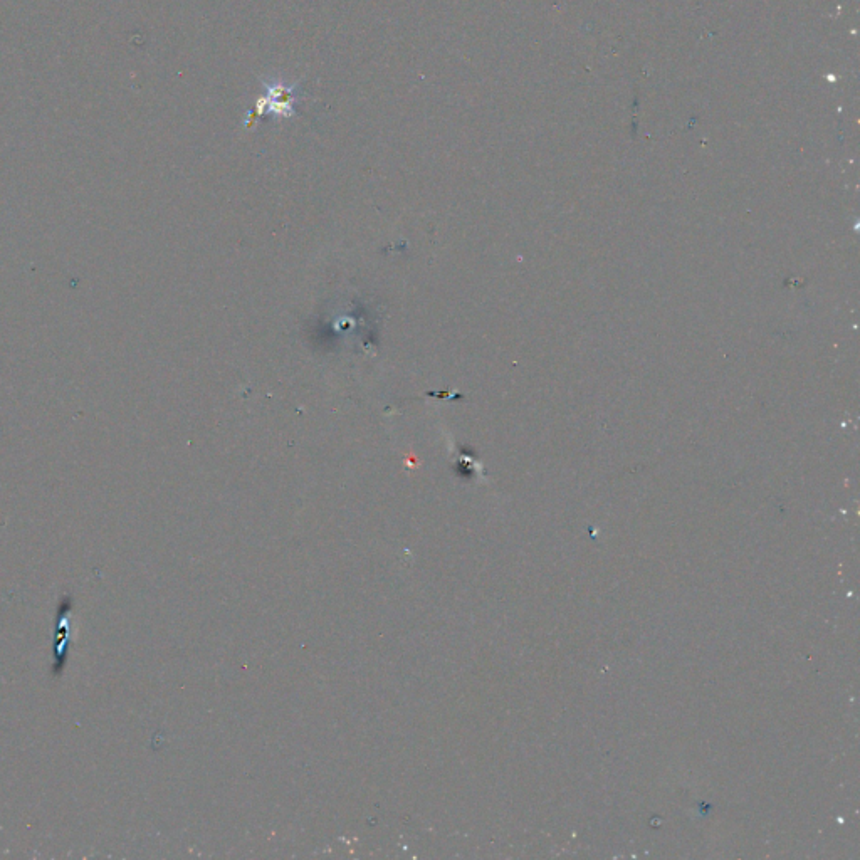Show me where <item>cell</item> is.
<instances>
[{
    "label": "cell",
    "mask_w": 860,
    "mask_h": 860,
    "mask_svg": "<svg viewBox=\"0 0 860 860\" xmlns=\"http://www.w3.org/2000/svg\"><path fill=\"white\" fill-rule=\"evenodd\" d=\"M264 95L257 98L254 108L247 111L244 125L249 128L257 118L276 116L279 120H289L296 115V106L303 101L301 83H288L281 78H264Z\"/></svg>",
    "instance_id": "1"
}]
</instances>
